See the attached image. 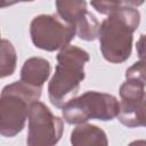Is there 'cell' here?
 <instances>
[{
  "instance_id": "6da1fadb",
  "label": "cell",
  "mask_w": 146,
  "mask_h": 146,
  "mask_svg": "<svg viewBox=\"0 0 146 146\" xmlns=\"http://www.w3.org/2000/svg\"><path fill=\"white\" fill-rule=\"evenodd\" d=\"M143 1H130L110 15L100 23L99 48L103 57L113 64L125 62L132 51L133 32L140 23L138 7Z\"/></svg>"
},
{
  "instance_id": "8992f818",
  "label": "cell",
  "mask_w": 146,
  "mask_h": 146,
  "mask_svg": "<svg viewBox=\"0 0 146 146\" xmlns=\"http://www.w3.org/2000/svg\"><path fill=\"white\" fill-rule=\"evenodd\" d=\"M27 122V146H56L60 140L64 131L63 119L40 100L31 104Z\"/></svg>"
},
{
  "instance_id": "9a60e30c",
  "label": "cell",
  "mask_w": 146,
  "mask_h": 146,
  "mask_svg": "<svg viewBox=\"0 0 146 146\" xmlns=\"http://www.w3.org/2000/svg\"><path fill=\"white\" fill-rule=\"evenodd\" d=\"M136 50L137 55L140 62L146 64V33L141 34L136 43Z\"/></svg>"
},
{
  "instance_id": "5b68a950",
  "label": "cell",
  "mask_w": 146,
  "mask_h": 146,
  "mask_svg": "<svg viewBox=\"0 0 146 146\" xmlns=\"http://www.w3.org/2000/svg\"><path fill=\"white\" fill-rule=\"evenodd\" d=\"M30 35L36 48L55 51L70 46L76 34L74 26L65 23L57 14H41L31 21Z\"/></svg>"
},
{
  "instance_id": "277c9868",
  "label": "cell",
  "mask_w": 146,
  "mask_h": 146,
  "mask_svg": "<svg viewBox=\"0 0 146 146\" xmlns=\"http://www.w3.org/2000/svg\"><path fill=\"white\" fill-rule=\"evenodd\" d=\"M120 113L119 99L106 92L86 91L73 98L62 108L64 121L68 124H82L89 120L110 121Z\"/></svg>"
},
{
  "instance_id": "30bf717a",
  "label": "cell",
  "mask_w": 146,
  "mask_h": 146,
  "mask_svg": "<svg viewBox=\"0 0 146 146\" xmlns=\"http://www.w3.org/2000/svg\"><path fill=\"white\" fill-rule=\"evenodd\" d=\"M0 76L7 78L10 76L15 70L17 64V55L15 47L13 43L7 40H1V52H0Z\"/></svg>"
},
{
  "instance_id": "9c48e42d",
  "label": "cell",
  "mask_w": 146,
  "mask_h": 146,
  "mask_svg": "<svg viewBox=\"0 0 146 146\" xmlns=\"http://www.w3.org/2000/svg\"><path fill=\"white\" fill-rule=\"evenodd\" d=\"M56 9H57V15L65 23L74 26V29L89 13L86 1H75V0L56 1Z\"/></svg>"
},
{
  "instance_id": "3957f363",
  "label": "cell",
  "mask_w": 146,
  "mask_h": 146,
  "mask_svg": "<svg viewBox=\"0 0 146 146\" xmlns=\"http://www.w3.org/2000/svg\"><path fill=\"white\" fill-rule=\"evenodd\" d=\"M42 88L32 87L15 81L7 84L0 98V133L3 137H14L19 133L26 123L31 104L41 97Z\"/></svg>"
},
{
  "instance_id": "2e32d148",
  "label": "cell",
  "mask_w": 146,
  "mask_h": 146,
  "mask_svg": "<svg viewBox=\"0 0 146 146\" xmlns=\"http://www.w3.org/2000/svg\"><path fill=\"white\" fill-rule=\"evenodd\" d=\"M128 146H146V139H137L128 144Z\"/></svg>"
},
{
  "instance_id": "7a4b0ae2",
  "label": "cell",
  "mask_w": 146,
  "mask_h": 146,
  "mask_svg": "<svg viewBox=\"0 0 146 146\" xmlns=\"http://www.w3.org/2000/svg\"><path fill=\"white\" fill-rule=\"evenodd\" d=\"M56 58L55 73L48 83V97L55 107L63 108L78 95L90 57L84 49L70 44L59 50Z\"/></svg>"
},
{
  "instance_id": "52a82bcc",
  "label": "cell",
  "mask_w": 146,
  "mask_h": 146,
  "mask_svg": "<svg viewBox=\"0 0 146 146\" xmlns=\"http://www.w3.org/2000/svg\"><path fill=\"white\" fill-rule=\"evenodd\" d=\"M50 72L49 60L42 57H30L21 68V81L32 87L42 88L43 83L49 79Z\"/></svg>"
},
{
  "instance_id": "7c38bea8",
  "label": "cell",
  "mask_w": 146,
  "mask_h": 146,
  "mask_svg": "<svg viewBox=\"0 0 146 146\" xmlns=\"http://www.w3.org/2000/svg\"><path fill=\"white\" fill-rule=\"evenodd\" d=\"M128 128H138V127H145L146 128V95L144 99L139 103V105L136 107L132 115L129 117V120L124 124Z\"/></svg>"
},
{
  "instance_id": "4fadbf2b",
  "label": "cell",
  "mask_w": 146,
  "mask_h": 146,
  "mask_svg": "<svg viewBox=\"0 0 146 146\" xmlns=\"http://www.w3.org/2000/svg\"><path fill=\"white\" fill-rule=\"evenodd\" d=\"M130 1H91L90 5L100 14L110 15L111 13L125 7Z\"/></svg>"
},
{
  "instance_id": "5bb4252c",
  "label": "cell",
  "mask_w": 146,
  "mask_h": 146,
  "mask_svg": "<svg viewBox=\"0 0 146 146\" xmlns=\"http://www.w3.org/2000/svg\"><path fill=\"white\" fill-rule=\"evenodd\" d=\"M125 79H135L146 86V64L138 60L125 71Z\"/></svg>"
},
{
  "instance_id": "ba28073f",
  "label": "cell",
  "mask_w": 146,
  "mask_h": 146,
  "mask_svg": "<svg viewBox=\"0 0 146 146\" xmlns=\"http://www.w3.org/2000/svg\"><path fill=\"white\" fill-rule=\"evenodd\" d=\"M70 141L72 146H108L106 132L90 123L76 125L71 132Z\"/></svg>"
},
{
  "instance_id": "8fae6325",
  "label": "cell",
  "mask_w": 146,
  "mask_h": 146,
  "mask_svg": "<svg viewBox=\"0 0 146 146\" xmlns=\"http://www.w3.org/2000/svg\"><path fill=\"white\" fill-rule=\"evenodd\" d=\"M100 24L97 18L89 11L86 17L75 26V34L81 40L84 41H94L99 35Z\"/></svg>"
}]
</instances>
